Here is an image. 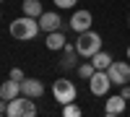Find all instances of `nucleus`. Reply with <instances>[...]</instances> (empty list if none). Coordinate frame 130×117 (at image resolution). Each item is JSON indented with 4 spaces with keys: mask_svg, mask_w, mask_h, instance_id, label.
I'll return each mask as SVG.
<instances>
[{
    "mask_svg": "<svg viewBox=\"0 0 130 117\" xmlns=\"http://www.w3.org/2000/svg\"><path fill=\"white\" fill-rule=\"evenodd\" d=\"M39 18H31V16H21L16 21H10V29H8V34L18 39V42H29V39H34L39 34Z\"/></svg>",
    "mask_w": 130,
    "mask_h": 117,
    "instance_id": "nucleus-1",
    "label": "nucleus"
},
{
    "mask_svg": "<svg viewBox=\"0 0 130 117\" xmlns=\"http://www.w3.org/2000/svg\"><path fill=\"white\" fill-rule=\"evenodd\" d=\"M99 49H102V37L96 34L94 29H86V31H81V34L75 37V52H78L81 57L91 60Z\"/></svg>",
    "mask_w": 130,
    "mask_h": 117,
    "instance_id": "nucleus-2",
    "label": "nucleus"
},
{
    "mask_svg": "<svg viewBox=\"0 0 130 117\" xmlns=\"http://www.w3.org/2000/svg\"><path fill=\"white\" fill-rule=\"evenodd\" d=\"M52 96L60 104H70V102L78 99V89H75V83L70 78H57L52 83Z\"/></svg>",
    "mask_w": 130,
    "mask_h": 117,
    "instance_id": "nucleus-3",
    "label": "nucleus"
},
{
    "mask_svg": "<svg viewBox=\"0 0 130 117\" xmlns=\"http://www.w3.org/2000/svg\"><path fill=\"white\" fill-rule=\"evenodd\" d=\"M8 117H34L37 114V104H34V99L31 96H16V99H10L8 102V112H5Z\"/></svg>",
    "mask_w": 130,
    "mask_h": 117,
    "instance_id": "nucleus-4",
    "label": "nucleus"
},
{
    "mask_svg": "<svg viewBox=\"0 0 130 117\" xmlns=\"http://www.w3.org/2000/svg\"><path fill=\"white\" fill-rule=\"evenodd\" d=\"M112 89V78L107 70H94V76L89 78V91L94 96H107Z\"/></svg>",
    "mask_w": 130,
    "mask_h": 117,
    "instance_id": "nucleus-5",
    "label": "nucleus"
},
{
    "mask_svg": "<svg viewBox=\"0 0 130 117\" xmlns=\"http://www.w3.org/2000/svg\"><path fill=\"white\" fill-rule=\"evenodd\" d=\"M107 73H109V78L115 86H125V83H130V62H115L107 68Z\"/></svg>",
    "mask_w": 130,
    "mask_h": 117,
    "instance_id": "nucleus-6",
    "label": "nucleus"
},
{
    "mask_svg": "<svg viewBox=\"0 0 130 117\" xmlns=\"http://www.w3.org/2000/svg\"><path fill=\"white\" fill-rule=\"evenodd\" d=\"M91 24H94V16H91V10H86V8H78V10H73V16H70V29L75 31V34H81V31L91 29Z\"/></svg>",
    "mask_w": 130,
    "mask_h": 117,
    "instance_id": "nucleus-7",
    "label": "nucleus"
},
{
    "mask_svg": "<svg viewBox=\"0 0 130 117\" xmlns=\"http://www.w3.org/2000/svg\"><path fill=\"white\" fill-rule=\"evenodd\" d=\"M127 107V99L122 96V94H115V96H107L104 102V114L107 117H117V114H122Z\"/></svg>",
    "mask_w": 130,
    "mask_h": 117,
    "instance_id": "nucleus-8",
    "label": "nucleus"
},
{
    "mask_svg": "<svg viewBox=\"0 0 130 117\" xmlns=\"http://www.w3.org/2000/svg\"><path fill=\"white\" fill-rule=\"evenodd\" d=\"M62 26V16L55 13V10H50V13H42L39 16V29L44 31V34H50V31H57Z\"/></svg>",
    "mask_w": 130,
    "mask_h": 117,
    "instance_id": "nucleus-9",
    "label": "nucleus"
},
{
    "mask_svg": "<svg viewBox=\"0 0 130 117\" xmlns=\"http://www.w3.org/2000/svg\"><path fill=\"white\" fill-rule=\"evenodd\" d=\"M21 94L24 96H31V99H39L44 94V83L39 78H24L21 81Z\"/></svg>",
    "mask_w": 130,
    "mask_h": 117,
    "instance_id": "nucleus-10",
    "label": "nucleus"
},
{
    "mask_svg": "<svg viewBox=\"0 0 130 117\" xmlns=\"http://www.w3.org/2000/svg\"><path fill=\"white\" fill-rule=\"evenodd\" d=\"M16 96H21V81L8 78V81L3 83V86H0V99L10 102V99H16Z\"/></svg>",
    "mask_w": 130,
    "mask_h": 117,
    "instance_id": "nucleus-11",
    "label": "nucleus"
},
{
    "mask_svg": "<svg viewBox=\"0 0 130 117\" xmlns=\"http://www.w3.org/2000/svg\"><path fill=\"white\" fill-rule=\"evenodd\" d=\"M65 42H68V39H65V34H62L60 29H57V31H50V34L44 37V44H47V49H50V52L62 49V47H65Z\"/></svg>",
    "mask_w": 130,
    "mask_h": 117,
    "instance_id": "nucleus-12",
    "label": "nucleus"
},
{
    "mask_svg": "<svg viewBox=\"0 0 130 117\" xmlns=\"http://www.w3.org/2000/svg\"><path fill=\"white\" fill-rule=\"evenodd\" d=\"M21 10H24V16H31V18H39L42 13H44V8H42L39 0H24Z\"/></svg>",
    "mask_w": 130,
    "mask_h": 117,
    "instance_id": "nucleus-13",
    "label": "nucleus"
},
{
    "mask_svg": "<svg viewBox=\"0 0 130 117\" xmlns=\"http://www.w3.org/2000/svg\"><path fill=\"white\" fill-rule=\"evenodd\" d=\"M91 62H94L96 70H107V68L112 65V55H109V52H104V49H99V52L91 57Z\"/></svg>",
    "mask_w": 130,
    "mask_h": 117,
    "instance_id": "nucleus-14",
    "label": "nucleus"
},
{
    "mask_svg": "<svg viewBox=\"0 0 130 117\" xmlns=\"http://www.w3.org/2000/svg\"><path fill=\"white\" fill-rule=\"evenodd\" d=\"M94 62L89 60V62H78V68H75V73H78V78H86V81H89L91 76H94Z\"/></svg>",
    "mask_w": 130,
    "mask_h": 117,
    "instance_id": "nucleus-15",
    "label": "nucleus"
},
{
    "mask_svg": "<svg viewBox=\"0 0 130 117\" xmlns=\"http://www.w3.org/2000/svg\"><path fill=\"white\" fill-rule=\"evenodd\" d=\"M78 52H65V57L60 60V68L62 70H70V68H78Z\"/></svg>",
    "mask_w": 130,
    "mask_h": 117,
    "instance_id": "nucleus-16",
    "label": "nucleus"
},
{
    "mask_svg": "<svg viewBox=\"0 0 130 117\" xmlns=\"http://www.w3.org/2000/svg\"><path fill=\"white\" fill-rule=\"evenodd\" d=\"M62 114H65V117H81L83 109H81L75 102H70V104H62Z\"/></svg>",
    "mask_w": 130,
    "mask_h": 117,
    "instance_id": "nucleus-17",
    "label": "nucleus"
},
{
    "mask_svg": "<svg viewBox=\"0 0 130 117\" xmlns=\"http://www.w3.org/2000/svg\"><path fill=\"white\" fill-rule=\"evenodd\" d=\"M52 3H55V8H60V10H73L78 0H52Z\"/></svg>",
    "mask_w": 130,
    "mask_h": 117,
    "instance_id": "nucleus-18",
    "label": "nucleus"
},
{
    "mask_svg": "<svg viewBox=\"0 0 130 117\" xmlns=\"http://www.w3.org/2000/svg\"><path fill=\"white\" fill-rule=\"evenodd\" d=\"M8 78H13V81H24L26 76H24V70H21V68H13V70H10V76Z\"/></svg>",
    "mask_w": 130,
    "mask_h": 117,
    "instance_id": "nucleus-19",
    "label": "nucleus"
},
{
    "mask_svg": "<svg viewBox=\"0 0 130 117\" xmlns=\"http://www.w3.org/2000/svg\"><path fill=\"white\" fill-rule=\"evenodd\" d=\"M125 55H127V60H130V47H127V52H125Z\"/></svg>",
    "mask_w": 130,
    "mask_h": 117,
    "instance_id": "nucleus-20",
    "label": "nucleus"
},
{
    "mask_svg": "<svg viewBox=\"0 0 130 117\" xmlns=\"http://www.w3.org/2000/svg\"><path fill=\"white\" fill-rule=\"evenodd\" d=\"M0 3H3V0H0Z\"/></svg>",
    "mask_w": 130,
    "mask_h": 117,
    "instance_id": "nucleus-21",
    "label": "nucleus"
},
{
    "mask_svg": "<svg viewBox=\"0 0 130 117\" xmlns=\"http://www.w3.org/2000/svg\"><path fill=\"white\" fill-rule=\"evenodd\" d=\"M0 16H3V13H0Z\"/></svg>",
    "mask_w": 130,
    "mask_h": 117,
    "instance_id": "nucleus-22",
    "label": "nucleus"
}]
</instances>
